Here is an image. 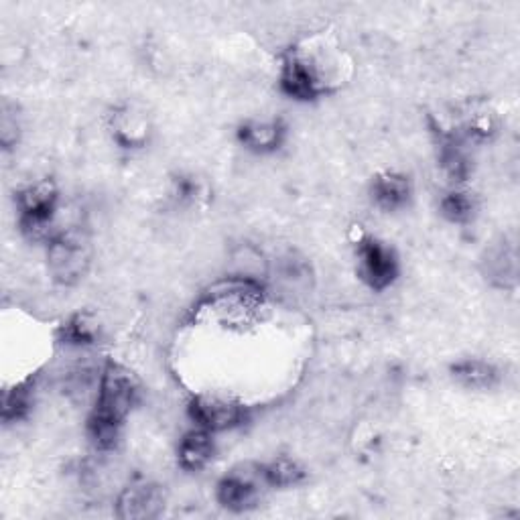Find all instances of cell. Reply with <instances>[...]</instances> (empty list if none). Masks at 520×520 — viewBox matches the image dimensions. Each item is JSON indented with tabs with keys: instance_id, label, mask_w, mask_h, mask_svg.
<instances>
[{
	"instance_id": "cell-19",
	"label": "cell",
	"mask_w": 520,
	"mask_h": 520,
	"mask_svg": "<svg viewBox=\"0 0 520 520\" xmlns=\"http://www.w3.org/2000/svg\"><path fill=\"white\" fill-rule=\"evenodd\" d=\"M17 133H19L17 114H13L11 106L5 102V106H3V122H0V139H3L5 149H11V145L17 143Z\"/></svg>"
},
{
	"instance_id": "cell-17",
	"label": "cell",
	"mask_w": 520,
	"mask_h": 520,
	"mask_svg": "<svg viewBox=\"0 0 520 520\" xmlns=\"http://www.w3.org/2000/svg\"><path fill=\"white\" fill-rule=\"evenodd\" d=\"M31 409V386L29 384H19L9 393H5L3 401V419L5 423L21 421Z\"/></svg>"
},
{
	"instance_id": "cell-9",
	"label": "cell",
	"mask_w": 520,
	"mask_h": 520,
	"mask_svg": "<svg viewBox=\"0 0 520 520\" xmlns=\"http://www.w3.org/2000/svg\"><path fill=\"white\" fill-rule=\"evenodd\" d=\"M437 133V149H439V165L443 169V173L455 181L462 183L468 179L472 165H470V157L466 153L464 141L455 135V133H447L441 126L435 130Z\"/></svg>"
},
{
	"instance_id": "cell-10",
	"label": "cell",
	"mask_w": 520,
	"mask_h": 520,
	"mask_svg": "<svg viewBox=\"0 0 520 520\" xmlns=\"http://www.w3.org/2000/svg\"><path fill=\"white\" fill-rule=\"evenodd\" d=\"M214 449L212 431L202 427L193 429L179 443V466L185 472H200L214 458Z\"/></svg>"
},
{
	"instance_id": "cell-7",
	"label": "cell",
	"mask_w": 520,
	"mask_h": 520,
	"mask_svg": "<svg viewBox=\"0 0 520 520\" xmlns=\"http://www.w3.org/2000/svg\"><path fill=\"white\" fill-rule=\"evenodd\" d=\"M191 421L206 431H226L242 423L244 409L238 403L198 397L189 403Z\"/></svg>"
},
{
	"instance_id": "cell-3",
	"label": "cell",
	"mask_w": 520,
	"mask_h": 520,
	"mask_svg": "<svg viewBox=\"0 0 520 520\" xmlns=\"http://www.w3.org/2000/svg\"><path fill=\"white\" fill-rule=\"evenodd\" d=\"M92 248L80 230H65L51 236L47 246V267L55 283L63 287L78 285L90 271Z\"/></svg>"
},
{
	"instance_id": "cell-16",
	"label": "cell",
	"mask_w": 520,
	"mask_h": 520,
	"mask_svg": "<svg viewBox=\"0 0 520 520\" xmlns=\"http://www.w3.org/2000/svg\"><path fill=\"white\" fill-rule=\"evenodd\" d=\"M474 200L466 191H449L441 200V214L453 224H466L474 216Z\"/></svg>"
},
{
	"instance_id": "cell-11",
	"label": "cell",
	"mask_w": 520,
	"mask_h": 520,
	"mask_svg": "<svg viewBox=\"0 0 520 520\" xmlns=\"http://www.w3.org/2000/svg\"><path fill=\"white\" fill-rule=\"evenodd\" d=\"M372 200L378 208L395 212L411 200V181L399 173H382L372 181Z\"/></svg>"
},
{
	"instance_id": "cell-5",
	"label": "cell",
	"mask_w": 520,
	"mask_h": 520,
	"mask_svg": "<svg viewBox=\"0 0 520 520\" xmlns=\"http://www.w3.org/2000/svg\"><path fill=\"white\" fill-rule=\"evenodd\" d=\"M358 263L362 281L374 291H384L399 277V258L395 250L376 238H362L358 242Z\"/></svg>"
},
{
	"instance_id": "cell-20",
	"label": "cell",
	"mask_w": 520,
	"mask_h": 520,
	"mask_svg": "<svg viewBox=\"0 0 520 520\" xmlns=\"http://www.w3.org/2000/svg\"><path fill=\"white\" fill-rule=\"evenodd\" d=\"M175 193L179 195V200H193L195 195H198V185H195L193 179L181 177V179L175 183Z\"/></svg>"
},
{
	"instance_id": "cell-2",
	"label": "cell",
	"mask_w": 520,
	"mask_h": 520,
	"mask_svg": "<svg viewBox=\"0 0 520 520\" xmlns=\"http://www.w3.org/2000/svg\"><path fill=\"white\" fill-rule=\"evenodd\" d=\"M204 305L226 328H244L260 319L267 309L265 291L248 279H230L208 291Z\"/></svg>"
},
{
	"instance_id": "cell-12",
	"label": "cell",
	"mask_w": 520,
	"mask_h": 520,
	"mask_svg": "<svg viewBox=\"0 0 520 520\" xmlns=\"http://www.w3.org/2000/svg\"><path fill=\"white\" fill-rule=\"evenodd\" d=\"M285 139V126L279 120L246 122L238 130V141L256 153H271L281 147Z\"/></svg>"
},
{
	"instance_id": "cell-15",
	"label": "cell",
	"mask_w": 520,
	"mask_h": 520,
	"mask_svg": "<svg viewBox=\"0 0 520 520\" xmlns=\"http://www.w3.org/2000/svg\"><path fill=\"white\" fill-rule=\"evenodd\" d=\"M263 480L273 488H289L303 482L305 472L303 468L291 458H279L263 468Z\"/></svg>"
},
{
	"instance_id": "cell-13",
	"label": "cell",
	"mask_w": 520,
	"mask_h": 520,
	"mask_svg": "<svg viewBox=\"0 0 520 520\" xmlns=\"http://www.w3.org/2000/svg\"><path fill=\"white\" fill-rule=\"evenodd\" d=\"M216 496L224 508L232 512H244L256 504L258 490L248 476L232 472L220 480Z\"/></svg>"
},
{
	"instance_id": "cell-14",
	"label": "cell",
	"mask_w": 520,
	"mask_h": 520,
	"mask_svg": "<svg viewBox=\"0 0 520 520\" xmlns=\"http://www.w3.org/2000/svg\"><path fill=\"white\" fill-rule=\"evenodd\" d=\"M451 372H453L455 380L462 382L468 388H486V386H492L498 378L496 368L482 360L458 362L451 368Z\"/></svg>"
},
{
	"instance_id": "cell-8",
	"label": "cell",
	"mask_w": 520,
	"mask_h": 520,
	"mask_svg": "<svg viewBox=\"0 0 520 520\" xmlns=\"http://www.w3.org/2000/svg\"><path fill=\"white\" fill-rule=\"evenodd\" d=\"M165 510V494L155 484H137L126 488L116 502V516L124 520L157 518Z\"/></svg>"
},
{
	"instance_id": "cell-4",
	"label": "cell",
	"mask_w": 520,
	"mask_h": 520,
	"mask_svg": "<svg viewBox=\"0 0 520 520\" xmlns=\"http://www.w3.org/2000/svg\"><path fill=\"white\" fill-rule=\"evenodd\" d=\"M57 198V189L49 179L31 183L19 191L17 204L21 212V230L27 236L35 240L49 236L57 210Z\"/></svg>"
},
{
	"instance_id": "cell-18",
	"label": "cell",
	"mask_w": 520,
	"mask_h": 520,
	"mask_svg": "<svg viewBox=\"0 0 520 520\" xmlns=\"http://www.w3.org/2000/svg\"><path fill=\"white\" fill-rule=\"evenodd\" d=\"M61 340L72 346H90L96 340V330L84 315H74L68 323H63Z\"/></svg>"
},
{
	"instance_id": "cell-6",
	"label": "cell",
	"mask_w": 520,
	"mask_h": 520,
	"mask_svg": "<svg viewBox=\"0 0 520 520\" xmlns=\"http://www.w3.org/2000/svg\"><path fill=\"white\" fill-rule=\"evenodd\" d=\"M281 88L287 96L295 100H313L323 92V84L315 65L299 53H291L283 59Z\"/></svg>"
},
{
	"instance_id": "cell-1",
	"label": "cell",
	"mask_w": 520,
	"mask_h": 520,
	"mask_svg": "<svg viewBox=\"0 0 520 520\" xmlns=\"http://www.w3.org/2000/svg\"><path fill=\"white\" fill-rule=\"evenodd\" d=\"M139 401V382L128 368L108 362L102 370L98 401L88 419V431L92 441L110 449L116 445L120 429L128 413Z\"/></svg>"
}]
</instances>
